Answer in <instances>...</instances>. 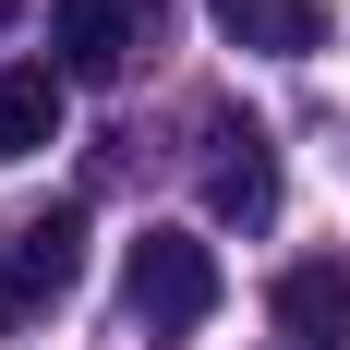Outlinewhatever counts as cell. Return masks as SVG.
<instances>
[{
	"label": "cell",
	"mask_w": 350,
	"mask_h": 350,
	"mask_svg": "<svg viewBox=\"0 0 350 350\" xmlns=\"http://www.w3.org/2000/svg\"><path fill=\"white\" fill-rule=\"evenodd\" d=\"M217 25H230V49H266V61H302L326 36V0H206Z\"/></svg>",
	"instance_id": "cell-7"
},
{
	"label": "cell",
	"mask_w": 350,
	"mask_h": 350,
	"mask_svg": "<svg viewBox=\"0 0 350 350\" xmlns=\"http://www.w3.org/2000/svg\"><path fill=\"white\" fill-rule=\"evenodd\" d=\"M49 49H61V85H121L133 0H49Z\"/></svg>",
	"instance_id": "cell-4"
},
{
	"label": "cell",
	"mask_w": 350,
	"mask_h": 350,
	"mask_svg": "<svg viewBox=\"0 0 350 350\" xmlns=\"http://www.w3.org/2000/svg\"><path fill=\"white\" fill-rule=\"evenodd\" d=\"M206 145H217V157H206V206L254 230V217L278 206V157H266V133H254V121H217Z\"/></svg>",
	"instance_id": "cell-5"
},
{
	"label": "cell",
	"mask_w": 350,
	"mask_h": 350,
	"mask_svg": "<svg viewBox=\"0 0 350 350\" xmlns=\"http://www.w3.org/2000/svg\"><path fill=\"white\" fill-rule=\"evenodd\" d=\"M72 278H85V206H36L12 242H0V326H36L61 314Z\"/></svg>",
	"instance_id": "cell-2"
},
{
	"label": "cell",
	"mask_w": 350,
	"mask_h": 350,
	"mask_svg": "<svg viewBox=\"0 0 350 350\" xmlns=\"http://www.w3.org/2000/svg\"><path fill=\"white\" fill-rule=\"evenodd\" d=\"M266 302H278V338L290 350H350V254H302Z\"/></svg>",
	"instance_id": "cell-3"
},
{
	"label": "cell",
	"mask_w": 350,
	"mask_h": 350,
	"mask_svg": "<svg viewBox=\"0 0 350 350\" xmlns=\"http://www.w3.org/2000/svg\"><path fill=\"white\" fill-rule=\"evenodd\" d=\"M49 145H61V61H12L0 72V157L25 170Z\"/></svg>",
	"instance_id": "cell-6"
},
{
	"label": "cell",
	"mask_w": 350,
	"mask_h": 350,
	"mask_svg": "<svg viewBox=\"0 0 350 350\" xmlns=\"http://www.w3.org/2000/svg\"><path fill=\"white\" fill-rule=\"evenodd\" d=\"M12 12H25V0H0V25H12Z\"/></svg>",
	"instance_id": "cell-8"
},
{
	"label": "cell",
	"mask_w": 350,
	"mask_h": 350,
	"mask_svg": "<svg viewBox=\"0 0 350 350\" xmlns=\"http://www.w3.org/2000/svg\"><path fill=\"white\" fill-rule=\"evenodd\" d=\"M121 302H133L145 338H193V326L217 314V242H193V230H145L133 266H121Z\"/></svg>",
	"instance_id": "cell-1"
}]
</instances>
